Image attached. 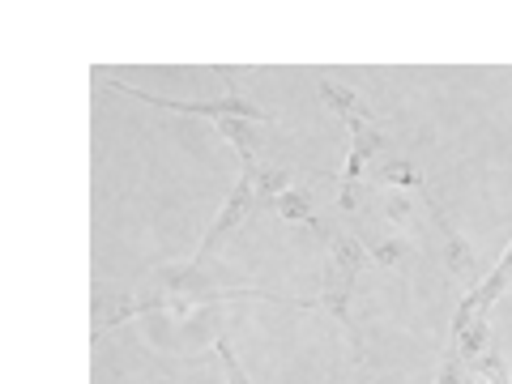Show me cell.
Segmentation results:
<instances>
[{
  "mask_svg": "<svg viewBox=\"0 0 512 384\" xmlns=\"http://www.w3.org/2000/svg\"><path fill=\"white\" fill-rule=\"evenodd\" d=\"M436 384H470V363H461L457 355H448L444 367H440V376Z\"/></svg>",
  "mask_w": 512,
  "mask_h": 384,
  "instance_id": "cell-15",
  "label": "cell"
},
{
  "mask_svg": "<svg viewBox=\"0 0 512 384\" xmlns=\"http://www.w3.org/2000/svg\"><path fill=\"white\" fill-rule=\"evenodd\" d=\"M350 299H355V274H342L338 265L325 261V286H320V308L333 320H342L346 329H355V316H350Z\"/></svg>",
  "mask_w": 512,
  "mask_h": 384,
  "instance_id": "cell-4",
  "label": "cell"
},
{
  "mask_svg": "<svg viewBox=\"0 0 512 384\" xmlns=\"http://www.w3.org/2000/svg\"><path fill=\"white\" fill-rule=\"evenodd\" d=\"M320 99H325L329 111H338L342 124L346 128H355V124H376V116L367 111V103L359 99L350 86H338V82H320Z\"/></svg>",
  "mask_w": 512,
  "mask_h": 384,
  "instance_id": "cell-5",
  "label": "cell"
},
{
  "mask_svg": "<svg viewBox=\"0 0 512 384\" xmlns=\"http://www.w3.org/2000/svg\"><path fill=\"white\" fill-rule=\"evenodd\" d=\"M116 90L124 94H137L141 103H150V107H163V111H184V116H210V120H269V111H261L256 103L248 99H239V94H227V99H214V103H171V99H158V94L150 90H137V86H124V82H111Z\"/></svg>",
  "mask_w": 512,
  "mask_h": 384,
  "instance_id": "cell-2",
  "label": "cell"
},
{
  "mask_svg": "<svg viewBox=\"0 0 512 384\" xmlns=\"http://www.w3.org/2000/svg\"><path fill=\"white\" fill-rule=\"evenodd\" d=\"M218 359H222V372H227V384H248V372L239 367V359H235V350L227 346V338H218Z\"/></svg>",
  "mask_w": 512,
  "mask_h": 384,
  "instance_id": "cell-14",
  "label": "cell"
},
{
  "mask_svg": "<svg viewBox=\"0 0 512 384\" xmlns=\"http://www.w3.org/2000/svg\"><path fill=\"white\" fill-rule=\"evenodd\" d=\"M363 201H367V188H363V180H355V184H342V197H338V210H342V214H355V210H363Z\"/></svg>",
  "mask_w": 512,
  "mask_h": 384,
  "instance_id": "cell-16",
  "label": "cell"
},
{
  "mask_svg": "<svg viewBox=\"0 0 512 384\" xmlns=\"http://www.w3.org/2000/svg\"><path fill=\"white\" fill-rule=\"evenodd\" d=\"M384 214H389L393 222H406V218H410V197H402V192H393V197L384 201Z\"/></svg>",
  "mask_w": 512,
  "mask_h": 384,
  "instance_id": "cell-17",
  "label": "cell"
},
{
  "mask_svg": "<svg viewBox=\"0 0 512 384\" xmlns=\"http://www.w3.org/2000/svg\"><path fill=\"white\" fill-rule=\"evenodd\" d=\"M218 133L239 150V158H244V163H256V141H252V133H248V124H244V120H235V116L218 120Z\"/></svg>",
  "mask_w": 512,
  "mask_h": 384,
  "instance_id": "cell-13",
  "label": "cell"
},
{
  "mask_svg": "<svg viewBox=\"0 0 512 384\" xmlns=\"http://www.w3.org/2000/svg\"><path fill=\"white\" fill-rule=\"evenodd\" d=\"M367 256H372L376 265H384V269H397V265L414 261V248H410V239H402V235H384V239H372V244H367Z\"/></svg>",
  "mask_w": 512,
  "mask_h": 384,
  "instance_id": "cell-8",
  "label": "cell"
},
{
  "mask_svg": "<svg viewBox=\"0 0 512 384\" xmlns=\"http://www.w3.org/2000/svg\"><path fill=\"white\" fill-rule=\"evenodd\" d=\"M350 137H355V146H350L346 171H342V184H355V180H363L367 158H372V154L384 146V137H380V128H376V124H355V128H350Z\"/></svg>",
  "mask_w": 512,
  "mask_h": 384,
  "instance_id": "cell-6",
  "label": "cell"
},
{
  "mask_svg": "<svg viewBox=\"0 0 512 384\" xmlns=\"http://www.w3.org/2000/svg\"><path fill=\"white\" fill-rule=\"evenodd\" d=\"M427 201H431V214H436V227L444 235V261H448V269H453L457 278H478V256L470 248V239L453 227V218L444 214V205L431 197V192H427Z\"/></svg>",
  "mask_w": 512,
  "mask_h": 384,
  "instance_id": "cell-3",
  "label": "cell"
},
{
  "mask_svg": "<svg viewBox=\"0 0 512 384\" xmlns=\"http://www.w3.org/2000/svg\"><path fill=\"white\" fill-rule=\"evenodd\" d=\"M256 210V163H244V175H239V184L231 188V197H227V205L218 210V218H214V227L205 231V239H201V248H197V261L192 265H201L205 256H210L222 239L227 235H235L239 227L248 222V214Z\"/></svg>",
  "mask_w": 512,
  "mask_h": 384,
  "instance_id": "cell-1",
  "label": "cell"
},
{
  "mask_svg": "<svg viewBox=\"0 0 512 384\" xmlns=\"http://www.w3.org/2000/svg\"><path fill=\"white\" fill-rule=\"evenodd\" d=\"M312 210H316V201H312V192H303V188H286L274 201V214H282L286 222H312Z\"/></svg>",
  "mask_w": 512,
  "mask_h": 384,
  "instance_id": "cell-11",
  "label": "cell"
},
{
  "mask_svg": "<svg viewBox=\"0 0 512 384\" xmlns=\"http://www.w3.org/2000/svg\"><path fill=\"white\" fill-rule=\"evenodd\" d=\"M372 180L389 184V188H423V175H419V167H414L410 158H393V163L376 167V175H372Z\"/></svg>",
  "mask_w": 512,
  "mask_h": 384,
  "instance_id": "cell-10",
  "label": "cell"
},
{
  "mask_svg": "<svg viewBox=\"0 0 512 384\" xmlns=\"http://www.w3.org/2000/svg\"><path fill=\"white\" fill-rule=\"evenodd\" d=\"M363 261H367V252L359 248V239H346V235H338V239H333V244H329V265H338L342 274H355V278H359Z\"/></svg>",
  "mask_w": 512,
  "mask_h": 384,
  "instance_id": "cell-12",
  "label": "cell"
},
{
  "mask_svg": "<svg viewBox=\"0 0 512 384\" xmlns=\"http://www.w3.org/2000/svg\"><path fill=\"white\" fill-rule=\"evenodd\" d=\"M291 188V171H282V167H256V205H269L274 210V201L282 197V192Z\"/></svg>",
  "mask_w": 512,
  "mask_h": 384,
  "instance_id": "cell-9",
  "label": "cell"
},
{
  "mask_svg": "<svg viewBox=\"0 0 512 384\" xmlns=\"http://www.w3.org/2000/svg\"><path fill=\"white\" fill-rule=\"evenodd\" d=\"M491 346H495V338H491V325H487V316H474L466 329H461V333H453V355H457L461 363H470V367H474L478 359H483Z\"/></svg>",
  "mask_w": 512,
  "mask_h": 384,
  "instance_id": "cell-7",
  "label": "cell"
}]
</instances>
